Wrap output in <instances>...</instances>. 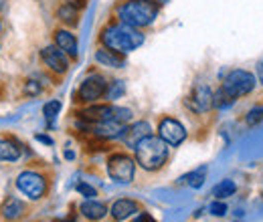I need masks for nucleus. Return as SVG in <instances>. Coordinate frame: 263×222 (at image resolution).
I'll list each match as a JSON object with an SVG mask.
<instances>
[{
  "label": "nucleus",
  "mask_w": 263,
  "mask_h": 222,
  "mask_svg": "<svg viewBox=\"0 0 263 222\" xmlns=\"http://www.w3.org/2000/svg\"><path fill=\"white\" fill-rule=\"evenodd\" d=\"M41 61L47 67V71H51L57 77H63L67 71H69V57H67L55 43L53 45H47L45 49H41Z\"/></svg>",
  "instance_id": "nucleus-9"
},
{
  "label": "nucleus",
  "mask_w": 263,
  "mask_h": 222,
  "mask_svg": "<svg viewBox=\"0 0 263 222\" xmlns=\"http://www.w3.org/2000/svg\"><path fill=\"white\" fill-rule=\"evenodd\" d=\"M209 212H211L213 216H225V214H227V204L221 202V200H217V202H213V204L209 206Z\"/></svg>",
  "instance_id": "nucleus-29"
},
{
  "label": "nucleus",
  "mask_w": 263,
  "mask_h": 222,
  "mask_svg": "<svg viewBox=\"0 0 263 222\" xmlns=\"http://www.w3.org/2000/svg\"><path fill=\"white\" fill-rule=\"evenodd\" d=\"M134 222H156V220H154V218H152L148 212H142V214H140V216H138Z\"/></svg>",
  "instance_id": "nucleus-33"
},
{
  "label": "nucleus",
  "mask_w": 263,
  "mask_h": 222,
  "mask_svg": "<svg viewBox=\"0 0 263 222\" xmlns=\"http://www.w3.org/2000/svg\"><path fill=\"white\" fill-rule=\"evenodd\" d=\"M148 135H152V126L148 124V122H136V124H132L128 126L126 129V133H124V144L128 146V148H136L138 146V142H142L144 137H148Z\"/></svg>",
  "instance_id": "nucleus-15"
},
{
  "label": "nucleus",
  "mask_w": 263,
  "mask_h": 222,
  "mask_svg": "<svg viewBox=\"0 0 263 222\" xmlns=\"http://www.w3.org/2000/svg\"><path fill=\"white\" fill-rule=\"evenodd\" d=\"M41 91H43V87H41L39 81H27V83H25V89H23V93H25L27 97L41 95Z\"/></svg>",
  "instance_id": "nucleus-27"
},
{
  "label": "nucleus",
  "mask_w": 263,
  "mask_h": 222,
  "mask_svg": "<svg viewBox=\"0 0 263 222\" xmlns=\"http://www.w3.org/2000/svg\"><path fill=\"white\" fill-rule=\"evenodd\" d=\"M16 190L23 196H27L29 200H41V198H45V194L49 190V182L43 174L27 170L16 176Z\"/></svg>",
  "instance_id": "nucleus-7"
},
{
  "label": "nucleus",
  "mask_w": 263,
  "mask_h": 222,
  "mask_svg": "<svg viewBox=\"0 0 263 222\" xmlns=\"http://www.w3.org/2000/svg\"><path fill=\"white\" fill-rule=\"evenodd\" d=\"M233 99H241V97L251 95L257 87V77L255 73L247 71V69H233L227 73V77L223 79L221 85Z\"/></svg>",
  "instance_id": "nucleus-4"
},
{
  "label": "nucleus",
  "mask_w": 263,
  "mask_h": 222,
  "mask_svg": "<svg viewBox=\"0 0 263 222\" xmlns=\"http://www.w3.org/2000/svg\"><path fill=\"white\" fill-rule=\"evenodd\" d=\"M213 99H215V93L213 89L206 85V83H197L193 87V91L189 93V97L184 99V105L193 111V113H206L213 109Z\"/></svg>",
  "instance_id": "nucleus-8"
},
{
  "label": "nucleus",
  "mask_w": 263,
  "mask_h": 222,
  "mask_svg": "<svg viewBox=\"0 0 263 222\" xmlns=\"http://www.w3.org/2000/svg\"><path fill=\"white\" fill-rule=\"evenodd\" d=\"M107 79L98 73V71H91L85 75V79L79 83L77 91H75V101L81 103V105H91V103H98L99 99L105 97L107 91Z\"/></svg>",
  "instance_id": "nucleus-5"
},
{
  "label": "nucleus",
  "mask_w": 263,
  "mask_h": 222,
  "mask_svg": "<svg viewBox=\"0 0 263 222\" xmlns=\"http://www.w3.org/2000/svg\"><path fill=\"white\" fill-rule=\"evenodd\" d=\"M79 14H81L79 8H75L71 4H65V2H61L59 8H57V18H59V23L65 25L67 29H73V27L79 25Z\"/></svg>",
  "instance_id": "nucleus-18"
},
{
  "label": "nucleus",
  "mask_w": 263,
  "mask_h": 222,
  "mask_svg": "<svg viewBox=\"0 0 263 222\" xmlns=\"http://www.w3.org/2000/svg\"><path fill=\"white\" fill-rule=\"evenodd\" d=\"M134 154L140 168H144L146 172H156L168 162L170 146L160 135H148L142 142H138V146L134 148Z\"/></svg>",
  "instance_id": "nucleus-3"
},
{
  "label": "nucleus",
  "mask_w": 263,
  "mask_h": 222,
  "mask_svg": "<svg viewBox=\"0 0 263 222\" xmlns=\"http://www.w3.org/2000/svg\"><path fill=\"white\" fill-rule=\"evenodd\" d=\"M160 4L156 0H122L116 6V18L134 29H148L156 23Z\"/></svg>",
  "instance_id": "nucleus-2"
},
{
  "label": "nucleus",
  "mask_w": 263,
  "mask_h": 222,
  "mask_svg": "<svg viewBox=\"0 0 263 222\" xmlns=\"http://www.w3.org/2000/svg\"><path fill=\"white\" fill-rule=\"evenodd\" d=\"M99 45L107 47L120 55H130L144 45V34L140 29L120 23L116 16L99 31Z\"/></svg>",
  "instance_id": "nucleus-1"
},
{
  "label": "nucleus",
  "mask_w": 263,
  "mask_h": 222,
  "mask_svg": "<svg viewBox=\"0 0 263 222\" xmlns=\"http://www.w3.org/2000/svg\"><path fill=\"white\" fill-rule=\"evenodd\" d=\"M96 63L101 65V67H107V69H124L126 67V55H120V53L99 45L98 51H96Z\"/></svg>",
  "instance_id": "nucleus-14"
},
{
  "label": "nucleus",
  "mask_w": 263,
  "mask_h": 222,
  "mask_svg": "<svg viewBox=\"0 0 263 222\" xmlns=\"http://www.w3.org/2000/svg\"><path fill=\"white\" fill-rule=\"evenodd\" d=\"M57 222H75L73 218H67V220H57Z\"/></svg>",
  "instance_id": "nucleus-35"
},
{
  "label": "nucleus",
  "mask_w": 263,
  "mask_h": 222,
  "mask_svg": "<svg viewBox=\"0 0 263 222\" xmlns=\"http://www.w3.org/2000/svg\"><path fill=\"white\" fill-rule=\"evenodd\" d=\"M156 2H158V4H164L166 0H156Z\"/></svg>",
  "instance_id": "nucleus-36"
},
{
  "label": "nucleus",
  "mask_w": 263,
  "mask_h": 222,
  "mask_svg": "<svg viewBox=\"0 0 263 222\" xmlns=\"http://www.w3.org/2000/svg\"><path fill=\"white\" fill-rule=\"evenodd\" d=\"M34 139H36V142H43V144H47V146H53V139H51L49 135H45V133H36Z\"/></svg>",
  "instance_id": "nucleus-32"
},
{
  "label": "nucleus",
  "mask_w": 263,
  "mask_h": 222,
  "mask_svg": "<svg viewBox=\"0 0 263 222\" xmlns=\"http://www.w3.org/2000/svg\"><path fill=\"white\" fill-rule=\"evenodd\" d=\"M235 101H237V99H233V97H231L229 93H227V91H225V89L221 87L219 91H215L213 107H215V109H221V111H223V109H229V107L233 105V103H235Z\"/></svg>",
  "instance_id": "nucleus-24"
},
{
  "label": "nucleus",
  "mask_w": 263,
  "mask_h": 222,
  "mask_svg": "<svg viewBox=\"0 0 263 222\" xmlns=\"http://www.w3.org/2000/svg\"><path fill=\"white\" fill-rule=\"evenodd\" d=\"M206 174H209V168L206 166H198L197 170H193V172H189L182 180L191 186V188H195V190H198L202 184H204V180H206Z\"/></svg>",
  "instance_id": "nucleus-20"
},
{
  "label": "nucleus",
  "mask_w": 263,
  "mask_h": 222,
  "mask_svg": "<svg viewBox=\"0 0 263 222\" xmlns=\"http://www.w3.org/2000/svg\"><path fill=\"white\" fill-rule=\"evenodd\" d=\"M132 117H134V111L130 107H120L116 105V113H114V119L120 122V124H130Z\"/></svg>",
  "instance_id": "nucleus-26"
},
{
  "label": "nucleus",
  "mask_w": 263,
  "mask_h": 222,
  "mask_svg": "<svg viewBox=\"0 0 263 222\" xmlns=\"http://www.w3.org/2000/svg\"><path fill=\"white\" fill-rule=\"evenodd\" d=\"M0 29H2V25H0Z\"/></svg>",
  "instance_id": "nucleus-37"
},
{
  "label": "nucleus",
  "mask_w": 263,
  "mask_h": 222,
  "mask_svg": "<svg viewBox=\"0 0 263 222\" xmlns=\"http://www.w3.org/2000/svg\"><path fill=\"white\" fill-rule=\"evenodd\" d=\"M136 158H132L124 152L111 154L107 158V174L116 184H132L136 176Z\"/></svg>",
  "instance_id": "nucleus-6"
},
{
  "label": "nucleus",
  "mask_w": 263,
  "mask_h": 222,
  "mask_svg": "<svg viewBox=\"0 0 263 222\" xmlns=\"http://www.w3.org/2000/svg\"><path fill=\"white\" fill-rule=\"evenodd\" d=\"M79 212L91 222H98L101 218H105L107 214V206L103 202H98L96 198H85L81 204H79Z\"/></svg>",
  "instance_id": "nucleus-16"
},
{
  "label": "nucleus",
  "mask_w": 263,
  "mask_h": 222,
  "mask_svg": "<svg viewBox=\"0 0 263 222\" xmlns=\"http://www.w3.org/2000/svg\"><path fill=\"white\" fill-rule=\"evenodd\" d=\"M235 190H237V186H235L233 180H223L221 184H217V186L213 188V196H215L217 200H225V198L233 196Z\"/></svg>",
  "instance_id": "nucleus-23"
},
{
  "label": "nucleus",
  "mask_w": 263,
  "mask_h": 222,
  "mask_svg": "<svg viewBox=\"0 0 263 222\" xmlns=\"http://www.w3.org/2000/svg\"><path fill=\"white\" fill-rule=\"evenodd\" d=\"M124 93H126V81H124V79H114V81L107 85L105 101L114 103V101H118L120 97H124Z\"/></svg>",
  "instance_id": "nucleus-21"
},
{
  "label": "nucleus",
  "mask_w": 263,
  "mask_h": 222,
  "mask_svg": "<svg viewBox=\"0 0 263 222\" xmlns=\"http://www.w3.org/2000/svg\"><path fill=\"white\" fill-rule=\"evenodd\" d=\"M25 210H27L25 202H23V200H18V198H14V196H10V198H6V202L2 204L0 214H2V218H4V220L14 222L25 214Z\"/></svg>",
  "instance_id": "nucleus-17"
},
{
  "label": "nucleus",
  "mask_w": 263,
  "mask_h": 222,
  "mask_svg": "<svg viewBox=\"0 0 263 222\" xmlns=\"http://www.w3.org/2000/svg\"><path fill=\"white\" fill-rule=\"evenodd\" d=\"M138 210H140V204H138L136 200L120 198V200H116V202L111 204L109 214H111V218L116 222H124V220H128L130 216H134Z\"/></svg>",
  "instance_id": "nucleus-13"
},
{
  "label": "nucleus",
  "mask_w": 263,
  "mask_h": 222,
  "mask_svg": "<svg viewBox=\"0 0 263 222\" xmlns=\"http://www.w3.org/2000/svg\"><path fill=\"white\" fill-rule=\"evenodd\" d=\"M261 122H263V105L253 107V109H249V111H247V115H245V124H247L249 127L259 126Z\"/></svg>",
  "instance_id": "nucleus-25"
},
{
  "label": "nucleus",
  "mask_w": 263,
  "mask_h": 222,
  "mask_svg": "<svg viewBox=\"0 0 263 222\" xmlns=\"http://www.w3.org/2000/svg\"><path fill=\"white\" fill-rule=\"evenodd\" d=\"M21 158V150L12 139H0V159L2 162H16Z\"/></svg>",
  "instance_id": "nucleus-19"
},
{
  "label": "nucleus",
  "mask_w": 263,
  "mask_h": 222,
  "mask_svg": "<svg viewBox=\"0 0 263 222\" xmlns=\"http://www.w3.org/2000/svg\"><path fill=\"white\" fill-rule=\"evenodd\" d=\"M255 77H257L259 85H263V59L257 65H255Z\"/></svg>",
  "instance_id": "nucleus-31"
},
{
  "label": "nucleus",
  "mask_w": 263,
  "mask_h": 222,
  "mask_svg": "<svg viewBox=\"0 0 263 222\" xmlns=\"http://www.w3.org/2000/svg\"><path fill=\"white\" fill-rule=\"evenodd\" d=\"M53 43L65 53L71 61H75L79 57V45H77V36L69 29H55L53 31Z\"/></svg>",
  "instance_id": "nucleus-12"
},
{
  "label": "nucleus",
  "mask_w": 263,
  "mask_h": 222,
  "mask_svg": "<svg viewBox=\"0 0 263 222\" xmlns=\"http://www.w3.org/2000/svg\"><path fill=\"white\" fill-rule=\"evenodd\" d=\"M61 2H65V4H71V6L79 8V10H83V8L87 6V0H61Z\"/></svg>",
  "instance_id": "nucleus-30"
},
{
  "label": "nucleus",
  "mask_w": 263,
  "mask_h": 222,
  "mask_svg": "<svg viewBox=\"0 0 263 222\" xmlns=\"http://www.w3.org/2000/svg\"><path fill=\"white\" fill-rule=\"evenodd\" d=\"M65 159H75V154H73L71 150H67V152H65Z\"/></svg>",
  "instance_id": "nucleus-34"
},
{
  "label": "nucleus",
  "mask_w": 263,
  "mask_h": 222,
  "mask_svg": "<svg viewBox=\"0 0 263 222\" xmlns=\"http://www.w3.org/2000/svg\"><path fill=\"white\" fill-rule=\"evenodd\" d=\"M158 135L170 148H176L186 139V127L174 117H162L158 124Z\"/></svg>",
  "instance_id": "nucleus-10"
},
{
  "label": "nucleus",
  "mask_w": 263,
  "mask_h": 222,
  "mask_svg": "<svg viewBox=\"0 0 263 222\" xmlns=\"http://www.w3.org/2000/svg\"><path fill=\"white\" fill-rule=\"evenodd\" d=\"M59 111H61V101H59V99H51V101H47V103L43 105V115H45L49 127H53L57 115H59Z\"/></svg>",
  "instance_id": "nucleus-22"
},
{
  "label": "nucleus",
  "mask_w": 263,
  "mask_h": 222,
  "mask_svg": "<svg viewBox=\"0 0 263 222\" xmlns=\"http://www.w3.org/2000/svg\"><path fill=\"white\" fill-rule=\"evenodd\" d=\"M114 113H116V105L114 103H91V105H85L83 109L77 111L79 119L87 122V124H98V122H109L114 119Z\"/></svg>",
  "instance_id": "nucleus-11"
},
{
  "label": "nucleus",
  "mask_w": 263,
  "mask_h": 222,
  "mask_svg": "<svg viewBox=\"0 0 263 222\" xmlns=\"http://www.w3.org/2000/svg\"><path fill=\"white\" fill-rule=\"evenodd\" d=\"M75 190L79 192L81 196H85V198H96V196H98V190H96L93 186H89L87 182H79V184L75 186Z\"/></svg>",
  "instance_id": "nucleus-28"
}]
</instances>
